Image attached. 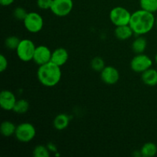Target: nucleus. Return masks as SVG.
I'll use <instances>...</instances> for the list:
<instances>
[{
	"instance_id": "1",
	"label": "nucleus",
	"mask_w": 157,
	"mask_h": 157,
	"mask_svg": "<svg viewBox=\"0 0 157 157\" xmlns=\"http://www.w3.org/2000/svg\"><path fill=\"white\" fill-rule=\"evenodd\" d=\"M130 26L137 35L149 33L156 25V18L153 13L140 9L132 13Z\"/></svg>"
},
{
	"instance_id": "2",
	"label": "nucleus",
	"mask_w": 157,
	"mask_h": 157,
	"mask_svg": "<svg viewBox=\"0 0 157 157\" xmlns=\"http://www.w3.org/2000/svg\"><path fill=\"white\" fill-rule=\"evenodd\" d=\"M60 66L52 61L40 65L37 71L39 82L44 87H52L56 86L61 79V70Z\"/></svg>"
},
{
	"instance_id": "3",
	"label": "nucleus",
	"mask_w": 157,
	"mask_h": 157,
	"mask_svg": "<svg viewBox=\"0 0 157 157\" xmlns=\"http://www.w3.org/2000/svg\"><path fill=\"white\" fill-rule=\"evenodd\" d=\"M36 46L35 45L33 41L30 39H21L18 44L16 51V55L18 58L24 62H29V61L33 60L34 54H35Z\"/></svg>"
},
{
	"instance_id": "4",
	"label": "nucleus",
	"mask_w": 157,
	"mask_h": 157,
	"mask_svg": "<svg viewBox=\"0 0 157 157\" xmlns=\"http://www.w3.org/2000/svg\"><path fill=\"white\" fill-rule=\"evenodd\" d=\"M132 13L128 9L122 6H117L113 8L110 12V21L115 26L127 25L130 24Z\"/></svg>"
},
{
	"instance_id": "5",
	"label": "nucleus",
	"mask_w": 157,
	"mask_h": 157,
	"mask_svg": "<svg viewBox=\"0 0 157 157\" xmlns=\"http://www.w3.org/2000/svg\"><path fill=\"white\" fill-rule=\"evenodd\" d=\"M36 130L30 123H21L16 127L15 136L21 143H29L35 138Z\"/></svg>"
},
{
	"instance_id": "6",
	"label": "nucleus",
	"mask_w": 157,
	"mask_h": 157,
	"mask_svg": "<svg viewBox=\"0 0 157 157\" xmlns=\"http://www.w3.org/2000/svg\"><path fill=\"white\" fill-rule=\"evenodd\" d=\"M24 26L26 30L31 33H38L44 26V19L39 13L35 12H28L27 15L25 18Z\"/></svg>"
},
{
	"instance_id": "7",
	"label": "nucleus",
	"mask_w": 157,
	"mask_h": 157,
	"mask_svg": "<svg viewBox=\"0 0 157 157\" xmlns=\"http://www.w3.org/2000/svg\"><path fill=\"white\" fill-rule=\"evenodd\" d=\"M153 65V60L145 54H136L130 61V67L136 73L142 74Z\"/></svg>"
},
{
	"instance_id": "8",
	"label": "nucleus",
	"mask_w": 157,
	"mask_h": 157,
	"mask_svg": "<svg viewBox=\"0 0 157 157\" xmlns=\"http://www.w3.org/2000/svg\"><path fill=\"white\" fill-rule=\"evenodd\" d=\"M73 7V0H53L50 10L56 16L65 17L71 12Z\"/></svg>"
},
{
	"instance_id": "9",
	"label": "nucleus",
	"mask_w": 157,
	"mask_h": 157,
	"mask_svg": "<svg viewBox=\"0 0 157 157\" xmlns=\"http://www.w3.org/2000/svg\"><path fill=\"white\" fill-rule=\"evenodd\" d=\"M52 52L45 45L37 46L33 56L34 62L38 65H42L51 61Z\"/></svg>"
},
{
	"instance_id": "10",
	"label": "nucleus",
	"mask_w": 157,
	"mask_h": 157,
	"mask_svg": "<svg viewBox=\"0 0 157 157\" xmlns=\"http://www.w3.org/2000/svg\"><path fill=\"white\" fill-rule=\"evenodd\" d=\"M101 78L104 84L113 85L120 79V73L116 67L113 66H105L101 71Z\"/></svg>"
},
{
	"instance_id": "11",
	"label": "nucleus",
	"mask_w": 157,
	"mask_h": 157,
	"mask_svg": "<svg viewBox=\"0 0 157 157\" xmlns=\"http://www.w3.org/2000/svg\"><path fill=\"white\" fill-rule=\"evenodd\" d=\"M17 100L15 94L11 90H3L0 93V106L6 111L13 110Z\"/></svg>"
},
{
	"instance_id": "12",
	"label": "nucleus",
	"mask_w": 157,
	"mask_h": 157,
	"mask_svg": "<svg viewBox=\"0 0 157 157\" xmlns=\"http://www.w3.org/2000/svg\"><path fill=\"white\" fill-rule=\"evenodd\" d=\"M68 58L69 55L67 51L64 48H58L55 49L54 52H52L51 61L60 67H62L68 61Z\"/></svg>"
},
{
	"instance_id": "13",
	"label": "nucleus",
	"mask_w": 157,
	"mask_h": 157,
	"mask_svg": "<svg viewBox=\"0 0 157 157\" xmlns=\"http://www.w3.org/2000/svg\"><path fill=\"white\" fill-rule=\"evenodd\" d=\"M141 79L147 86L154 87L157 85V70L150 67L141 74Z\"/></svg>"
},
{
	"instance_id": "14",
	"label": "nucleus",
	"mask_w": 157,
	"mask_h": 157,
	"mask_svg": "<svg viewBox=\"0 0 157 157\" xmlns=\"http://www.w3.org/2000/svg\"><path fill=\"white\" fill-rule=\"evenodd\" d=\"M133 34H134V32L132 30L130 25L117 26L114 30L115 36L117 37V38L121 40V41H125V40L129 39L133 36Z\"/></svg>"
},
{
	"instance_id": "15",
	"label": "nucleus",
	"mask_w": 157,
	"mask_h": 157,
	"mask_svg": "<svg viewBox=\"0 0 157 157\" xmlns=\"http://www.w3.org/2000/svg\"><path fill=\"white\" fill-rule=\"evenodd\" d=\"M70 122V117L66 113H60L55 117L53 126L56 130H63L67 128Z\"/></svg>"
},
{
	"instance_id": "16",
	"label": "nucleus",
	"mask_w": 157,
	"mask_h": 157,
	"mask_svg": "<svg viewBox=\"0 0 157 157\" xmlns=\"http://www.w3.org/2000/svg\"><path fill=\"white\" fill-rule=\"evenodd\" d=\"M132 50L136 54H142L147 47V41L144 37L140 35L132 43Z\"/></svg>"
},
{
	"instance_id": "17",
	"label": "nucleus",
	"mask_w": 157,
	"mask_h": 157,
	"mask_svg": "<svg viewBox=\"0 0 157 157\" xmlns=\"http://www.w3.org/2000/svg\"><path fill=\"white\" fill-rule=\"evenodd\" d=\"M17 126L15 124L9 121H5L1 124L0 127V131L1 134L5 137H9L13 135H15V130H16Z\"/></svg>"
},
{
	"instance_id": "18",
	"label": "nucleus",
	"mask_w": 157,
	"mask_h": 157,
	"mask_svg": "<svg viewBox=\"0 0 157 157\" xmlns=\"http://www.w3.org/2000/svg\"><path fill=\"white\" fill-rule=\"evenodd\" d=\"M157 153V146L154 143L148 142L143 145L140 150V155L144 157H153Z\"/></svg>"
},
{
	"instance_id": "19",
	"label": "nucleus",
	"mask_w": 157,
	"mask_h": 157,
	"mask_svg": "<svg viewBox=\"0 0 157 157\" xmlns=\"http://www.w3.org/2000/svg\"><path fill=\"white\" fill-rule=\"evenodd\" d=\"M29 109V103L27 100L19 99L17 100L16 103L14 107L13 111L18 114H23L25 113Z\"/></svg>"
},
{
	"instance_id": "20",
	"label": "nucleus",
	"mask_w": 157,
	"mask_h": 157,
	"mask_svg": "<svg viewBox=\"0 0 157 157\" xmlns=\"http://www.w3.org/2000/svg\"><path fill=\"white\" fill-rule=\"evenodd\" d=\"M141 9L154 14L157 12V0H140Z\"/></svg>"
},
{
	"instance_id": "21",
	"label": "nucleus",
	"mask_w": 157,
	"mask_h": 157,
	"mask_svg": "<svg viewBox=\"0 0 157 157\" xmlns=\"http://www.w3.org/2000/svg\"><path fill=\"white\" fill-rule=\"evenodd\" d=\"M90 67L95 71L101 72L105 67V61L101 57H94L90 61Z\"/></svg>"
},
{
	"instance_id": "22",
	"label": "nucleus",
	"mask_w": 157,
	"mask_h": 157,
	"mask_svg": "<svg viewBox=\"0 0 157 157\" xmlns=\"http://www.w3.org/2000/svg\"><path fill=\"white\" fill-rule=\"evenodd\" d=\"M20 41H21V39L19 38H18L17 36L12 35V36L8 37L5 40V45H6V47L8 49H10V50H16Z\"/></svg>"
},
{
	"instance_id": "23",
	"label": "nucleus",
	"mask_w": 157,
	"mask_h": 157,
	"mask_svg": "<svg viewBox=\"0 0 157 157\" xmlns=\"http://www.w3.org/2000/svg\"><path fill=\"white\" fill-rule=\"evenodd\" d=\"M50 150L48 147L38 145L34 148L33 156L35 157H48L50 156Z\"/></svg>"
},
{
	"instance_id": "24",
	"label": "nucleus",
	"mask_w": 157,
	"mask_h": 157,
	"mask_svg": "<svg viewBox=\"0 0 157 157\" xmlns=\"http://www.w3.org/2000/svg\"><path fill=\"white\" fill-rule=\"evenodd\" d=\"M28 12H26L25 9L22 7H17L14 9L13 15L17 20H21V21H24L25 18L27 15Z\"/></svg>"
},
{
	"instance_id": "25",
	"label": "nucleus",
	"mask_w": 157,
	"mask_h": 157,
	"mask_svg": "<svg viewBox=\"0 0 157 157\" xmlns=\"http://www.w3.org/2000/svg\"><path fill=\"white\" fill-rule=\"evenodd\" d=\"M53 0H37V6L43 10L51 9Z\"/></svg>"
},
{
	"instance_id": "26",
	"label": "nucleus",
	"mask_w": 157,
	"mask_h": 157,
	"mask_svg": "<svg viewBox=\"0 0 157 157\" xmlns=\"http://www.w3.org/2000/svg\"><path fill=\"white\" fill-rule=\"evenodd\" d=\"M8 60L3 55H0V72H4L8 67Z\"/></svg>"
},
{
	"instance_id": "27",
	"label": "nucleus",
	"mask_w": 157,
	"mask_h": 157,
	"mask_svg": "<svg viewBox=\"0 0 157 157\" xmlns=\"http://www.w3.org/2000/svg\"><path fill=\"white\" fill-rule=\"evenodd\" d=\"M15 2V0H0V4L2 6H9Z\"/></svg>"
},
{
	"instance_id": "28",
	"label": "nucleus",
	"mask_w": 157,
	"mask_h": 157,
	"mask_svg": "<svg viewBox=\"0 0 157 157\" xmlns=\"http://www.w3.org/2000/svg\"><path fill=\"white\" fill-rule=\"evenodd\" d=\"M48 148L49 149V150L50 151H52V152H57L56 151V147H55V146L54 145V144H48Z\"/></svg>"
},
{
	"instance_id": "29",
	"label": "nucleus",
	"mask_w": 157,
	"mask_h": 157,
	"mask_svg": "<svg viewBox=\"0 0 157 157\" xmlns=\"http://www.w3.org/2000/svg\"><path fill=\"white\" fill-rule=\"evenodd\" d=\"M154 60H155V62H156V64H157V53L156 55H155V58H154Z\"/></svg>"
},
{
	"instance_id": "30",
	"label": "nucleus",
	"mask_w": 157,
	"mask_h": 157,
	"mask_svg": "<svg viewBox=\"0 0 157 157\" xmlns=\"http://www.w3.org/2000/svg\"><path fill=\"white\" fill-rule=\"evenodd\" d=\"M156 28H157V17L156 18Z\"/></svg>"
}]
</instances>
